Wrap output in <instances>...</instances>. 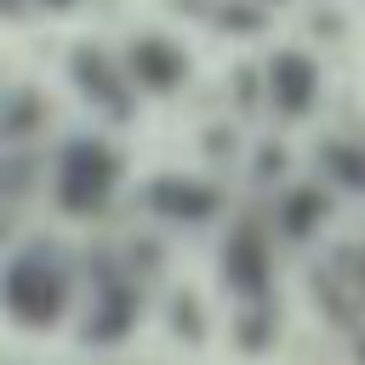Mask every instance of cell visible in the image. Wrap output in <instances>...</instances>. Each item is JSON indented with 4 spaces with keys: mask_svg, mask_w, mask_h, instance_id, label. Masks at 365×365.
<instances>
[{
    "mask_svg": "<svg viewBox=\"0 0 365 365\" xmlns=\"http://www.w3.org/2000/svg\"><path fill=\"white\" fill-rule=\"evenodd\" d=\"M6 314L23 331H51L68 314V274L51 245H29L6 262Z\"/></svg>",
    "mask_w": 365,
    "mask_h": 365,
    "instance_id": "6da1fadb",
    "label": "cell"
},
{
    "mask_svg": "<svg viewBox=\"0 0 365 365\" xmlns=\"http://www.w3.org/2000/svg\"><path fill=\"white\" fill-rule=\"evenodd\" d=\"M40 6H51V11H63V6H74V0H40Z\"/></svg>",
    "mask_w": 365,
    "mask_h": 365,
    "instance_id": "4fadbf2b",
    "label": "cell"
},
{
    "mask_svg": "<svg viewBox=\"0 0 365 365\" xmlns=\"http://www.w3.org/2000/svg\"><path fill=\"white\" fill-rule=\"evenodd\" d=\"M131 319H137V291L131 285H108L97 297V314L86 319V342H120Z\"/></svg>",
    "mask_w": 365,
    "mask_h": 365,
    "instance_id": "ba28073f",
    "label": "cell"
},
{
    "mask_svg": "<svg viewBox=\"0 0 365 365\" xmlns=\"http://www.w3.org/2000/svg\"><path fill=\"white\" fill-rule=\"evenodd\" d=\"M325 165H331V177H336L342 188H365V154H359V148L331 143V148H325Z\"/></svg>",
    "mask_w": 365,
    "mask_h": 365,
    "instance_id": "30bf717a",
    "label": "cell"
},
{
    "mask_svg": "<svg viewBox=\"0 0 365 365\" xmlns=\"http://www.w3.org/2000/svg\"><path fill=\"white\" fill-rule=\"evenodd\" d=\"M68 74H74V86H80L97 108H108L114 120H125V114H131V97H125V68H114V57H108V51L80 46V51L68 57Z\"/></svg>",
    "mask_w": 365,
    "mask_h": 365,
    "instance_id": "277c9868",
    "label": "cell"
},
{
    "mask_svg": "<svg viewBox=\"0 0 365 365\" xmlns=\"http://www.w3.org/2000/svg\"><path fill=\"white\" fill-rule=\"evenodd\" d=\"M171 319H177V331H182V325H188V331H194V336H200V308H194V302H188V297H182V302H177V308H171Z\"/></svg>",
    "mask_w": 365,
    "mask_h": 365,
    "instance_id": "7c38bea8",
    "label": "cell"
},
{
    "mask_svg": "<svg viewBox=\"0 0 365 365\" xmlns=\"http://www.w3.org/2000/svg\"><path fill=\"white\" fill-rule=\"evenodd\" d=\"M319 217H325V194H319V188H291V200H285V211H279V228H285L291 240H302Z\"/></svg>",
    "mask_w": 365,
    "mask_h": 365,
    "instance_id": "9c48e42d",
    "label": "cell"
},
{
    "mask_svg": "<svg viewBox=\"0 0 365 365\" xmlns=\"http://www.w3.org/2000/svg\"><path fill=\"white\" fill-rule=\"evenodd\" d=\"M125 74H131L143 91L165 97V91H177V86H182L188 57H182V51H177L165 34H137V40L125 46Z\"/></svg>",
    "mask_w": 365,
    "mask_h": 365,
    "instance_id": "3957f363",
    "label": "cell"
},
{
    "mask_svg": "<svg viewBox=\"0 0 365 365\" xmlns=\"http://www.w3.org/2000/svg\"><path fill=\"white\" fill-rule=\"evenodd\" d=\"M148 205L160 217H177V222H205L217 211V188L194 182V177H154L148 182Z\"/></svg>",
    "mask_w": 365,
    "mask_h": 365,
    "instance_id": "52a82bcc",
    "label": "cell"
},
{
    "mask_svg": "<svg viewBox=\"0 0 365 365\" xmlns=\"http://www.w3.org/2000/svg\"><path fill=\"white\" fill-rule=\"evenodd\" d=\"M222 279L240 291V297H262L268 291V251H262V234L257 222H240L222 245Z\"/></svg>",
    "mask_w": 365,
    "mask_h": 365,
    "instance_id": "8992f818",
    "label": "cell"
},
{
    "mask_svg": "<svg viewBox=\"0 0 365 365\" xmlns=\"http://www.w3.org/2000/svg\"><path fill=\"white\" fill-rule=\"evenodd\" d=\"M354 359H359V365H365V342H359V348H354Z\"/></svg>",
    "mask_w": 365,
    "mask_h": 365,
    "instance_id": "5bb4252c",
    "label": "cell"
},
{
    "mask_svg": "<svg viewBox=\"0 0 365 365\" xmlns=\"http://www.w3.org/2000/svg\"><path fill=\"white\" fill-rule=\"evenodd\" d=\"M359 274H365V257H359Z\"/></svg>",
    "mask_w": 365,
    "mask_h": 365,
    "instance_id": "9a60e30c",
    "label": "cell"
},
{
    "mask_svg": "<svg viewBox=\"0 0 365 365\" xmlns=\"http://www.w3.org/2000/svg\"><path fill=\"white\" fill-rule=\"evenodd\" d=\"M34 125V97L29 91H11V114H6V137H23Z\"/></svg>",
    "mask_w": 365,
    "mask_h": 365,
    "instance_id": "8fae6325",
    "label": "cell"
},
{
    "mask_svg": "<svg viewBox=\"0 0 365 365\" xmlns=\"http://www.w3.org/2000/svg\"><path fill=\"white\" fill-rule=\"evenodd\" d=\"M314 91H319V68L302 57V51H274L268 57V97L279 114H308L314 108Z\"/></svg>",
    "mask_w": 365,
    "mask_h": 365,
    "instance_id": "5b68a950",
    "label": "cell"
},
{
    "mask_svg": "<svg viewBox=\"0 0 365 365\" xmlns=\"http://www.w3.org/2000/svg\"><path fill=\"white\" fill-rule=\"evenodd\" d=\"M114 182H120V154H114L108 143L74 137V143L63 148V160H57V205H63L68 217L103 211L108 194H114Z\"/></svg>",
    "mask_w": 365,
    "mask_h": 365,
    "instance_id": "7a4b0ae2",
    "label": "cell"
}]
</instances>
